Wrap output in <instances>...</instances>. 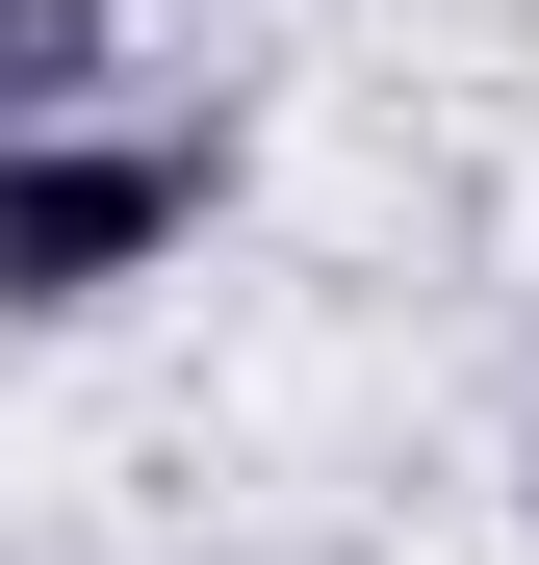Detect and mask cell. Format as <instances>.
Instances as JSON below:
<instances>
[{
    "mask_svg": "<svg viewBox=\"0 0 539 565\" xmlns=\"http://www.w3.org/2000/svg\"><path fill=\"white\" fill-rule=\"evenodd\" d=\"M206 206H231V129H180V104H154V129H104V104L0 129V309H26V334H52V309H129Z\"/></svg>",
    "mask_w": 539,
    "mask_h": 565,
    "instance_id": "1",
    "label": "cell"
},
{
    "mask_svg": "<svg viewBox=\"0 0 539 565\" xmlns=\"http://www.w3.org/2000/svg\"><path fill=\"white\" fill-rule=\"evenodd\" d=\"M104 77H129V0H0V129L104 104Z\"/></svg>",
    "mask_w": 539,
    "mask_h": 565,
    "instance_id": "2",
    "label": "cell"
}]
</instances>
